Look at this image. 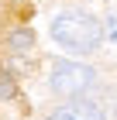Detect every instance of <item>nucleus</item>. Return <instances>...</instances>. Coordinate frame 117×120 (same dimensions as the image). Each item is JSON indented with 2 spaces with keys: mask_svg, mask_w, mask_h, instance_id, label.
Returning <instances> with one entry per match:
<instances>
[{
  "mask_svg": "<svg viewBox=\"0 0 117 120\" xmlns=\"http://www.w3.org/2000/svg\"><path fill=\"white\" fill-rule=\"evenodd\" d=\"M48 120H107V117H103V110H100L97 103L76 100V103H65V106H59V110H55Z\"/></svg>",
  "mask_w": 117,
  "mask_h": 120,
  "instance_id": "obj_3",
  "label": "nucleus"
},
{
  "mask_svg": "<svg viewBox=\"0 0 117 120\" xmlns=\"http://www.w3.org/2000/svg\"><path fill=\"white\" fill-rule=\"evenodd\" d=\"M31 45H35V34H31L28 28H17L14 34H10V48H14V52H28Z\"/></svg>",
  "mask_w": 117,
  "mask_h": 120,
  "instance_id": "obj_4",
  "label": "nucleus"
},
{
  "mask_svg": "<svg viewBox=\"0 0 117 120\" xmlns=\"http://www.w3.org/2000/svg\"><path fill=\"white\" fill-rule=\"evenodd\" d=\"M14 93H17V86H14V75H0V100H14Z\"/></svg>",
  "mask_w": 117,
  "mask_h": 120,
  "instance_id": "obj_5",
  "label": "nucleus"
},
{
  "mask_svg": "<svg viewBox=\"0 0 117 120\" xmlns=\"http://www.w3.org/2000/svg\"><path fill=\"white\" fill-rule=\"evenodd\" d=\"M107 34H110V38H117V17H110V21H107Z\"/></svg>",
  "mask_w": 117,
  "mask_h": 120,
  "instance_id": "obj_6",
  "label": "nucleus"
},
{
  "mask_svg": "<svg viewBox=\"0 0 117 120\" xmlns=\"http://www.w3.org/2000/svg\"><path fill=\"white\" fill-rule=\"evenodd\" d=\"M52 38L69 52H93V48L103 41V24L90 14H59L52 24Z\"/></svg>",
  "mask_w": 117,
  "mask_h": 120,
  "instance_id": "obj_1",
  "label": "nucleus"
},
{
  "mask_svg": "<svg viewBox=\"0 0 117 120\" xmlns=\"http://www.w3.org/2000/svg\"><path fill=\"white\" fill-rule=\"evenodd\" d=\"M48 82H52V89L59 96H79L83 89L93 86V69L83 62H55Z\"/></svg>",
  "mask_w": 117,
  "mask_h": 120,
  "instance_id": "obj_2",
  "label": "nucleus"
}]
</instances>
